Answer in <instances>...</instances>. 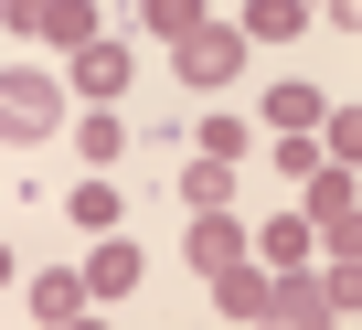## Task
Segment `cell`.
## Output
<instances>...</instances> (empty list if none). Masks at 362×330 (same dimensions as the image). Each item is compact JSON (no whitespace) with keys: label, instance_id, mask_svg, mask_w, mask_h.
Masks as SVG:
<instances>
[{"label":"cell","instance_id":"6da1fadb","mask_svg":"<svg viewBox=\"0 0 362 330\" xmlns=\"http://www.w3.org/2000/svg\"><path fill=\"white\" fill-rule=\"evenodd\" d=\"M64 128V75H33V64H0V139L33 149Z\"/></svg>","mask_w":362,"mask_h":330},{"label":"cell","instance_id":"7a4b0ae2","mask_svg":"<svg viewBox=\"0 0 362 330\" xmlns=\"http://www.w3.org/2000/svg\"><path fill=\"white\" fill-rule=\"evenodd\" d=\"M170 54H181V86H203V96H224V86L245 75V33H235V22H192Z\"/></svg>","mask_w":362,"mask_h":330},{"label":"cell","instance_id":"3957f363","mask_svg":"<svg viewBox=\"0 0 362 330\" xmlns=\"http://www.w3.org/2000/svg\"><path fill=\"white\" fill-rule=\"evenodd\" d=\"M128 75H139V64H128V43H117V33H96V43H75V54H64V86H75L86 107H117V96H128Z\"/></svg>","mask_w":362,"mask_h":330},{"label":"cell","instance_id":"277c9868","mask_svg":"<svg viewBox=\"0 0 362 330\" xmlns=\"http://www.w3.org/2000/svg\"><path fill=\"white\" fill-rule=\"evenodd\" d=\"M235 256H256V235H245L235 213H192V235H181V266H192V277L214 288V277H224Z\"/></svg>","mask_w":362,"mask_h":330},{"label":"cell","instance_id":"5b68a950","mask_svg":"<svg viewBox=\"0 0 362 330\" xmlns=\"http://www.w3.org/2000/svg\"><path fill=\"white\" fill-rule=\"evenodd\" d=\"M22 309H33L43 330H75V319L96 309V298H86V266H43V277L22 288Z\"/></svg>","mask_w":362,"mask_h":330},{"label":"cell","instance_id":"8992f818","mask_svg":"<svg viewBox=\"0 0 362 330\" xmlns=\"http://www.w3.org/2000/svg\"><path fill=\"white\" fill-rule=\"evenodd\" d=\"M267 319H288V330H320V319H341V309H330V288H320L309 266H277V288H267Z\"/></svg>","mask_w":362,"mask_h":330},{"label":"cell","instance_id":"52a82bcc","mask_svg":"<svg viewBox=\"0 0 362 330\" xmlns=\"http://www.w3.org/2000/svg\"><path fill=\"white\" fill-rule=\"evenodd\" d=\"M267 288H277V266H267V256H235V266L214 277V309H224V319H267Z\"/></svg>","mask_w":362,"mask_h":330},{"label":"cell","instance_id":"ba28073f","mask_svg":"<svg viewBox=\"0 0 362 330\" xmlns=\"http://www.w3.org/2000/svg\"><path fill=\"white\" fill-rule=\"evenodd\" d=\"M139 266H149V256H139L128 235H96V256H86V298H128Z\"/></svg>","mask_w":362,"mask_h":330},{"label":"cell","instance_id":"9c48e42d","mask_svg":"<svg viewBox=\"0 0 362 330\" xmlns=\"http://www.w3.org/2000/svg\"><path fill=\"white\" fill-rule=\"evenodd\" d=\"M75 160H86V171H117V160H128V117L117 107H86L75 117Z\"/></svg>","mask_w":362,"mask_h":330},{"label":"cell","instance_id":"30bf717a","mask_svg":"<svg viewBox=\"0 0 362 330\" xmlns=\"http://www.w3.org/2000/svg\"><path fill=\"white\" fill-rule=\"evenodd\" d=\"M181 203H192V213H224V203H235V160L192 149V171H181Z\"/></svg>","mask_w":362,"mask_h":330},{"label":"cell","instance_id":"8fae6325","mask_svg":"<svg viewBox=\"0 0 362 330\" xmlns=\"http://www.w3.org/2000/svg\"><path fill=\"white\" fill-rule=\"evenodd\" d=\"M256 256H267V266H309V256H320V224H309V213H277V224L256 235Z\"/></svg>","mask_w":362,"mask_h":330},{"label":"cell","instance_id":"7c38bea8","mask_svg":"<svg viewBox=\"0 0 362 330\" xmlns=\"http://www.w3.org/2000/svg\"><path fill=\"white\" fill-rule=\"evenodd\" d=\"M298 22H309V0H245V43H298Z\"/></svg>","mask_w":362,"mask_h":330},{"label":"cell","instance_id":"4fadbf2b","mask_svg":"<svg viewBox=\"0 0 362 330\" xmlns=\"http://www.w3.org/2000/svg\"><path fill=\"white\" fill-rule=\"evenodd\" d=\"M298 213H309V224H330V213H351V171H341V160H320V171L298 182Z\"/></svg>","mask_w":362,"mask_h":330},{"label":"cell","instance_id":"5bb4252c","mask_svg":"<svg viewBox=\"0 0 362 330\" xmlns=\"http://www.w3.org/2000/svg\"><path fill=\"white\" fill-rule=\"evenodd\" d=\"M43 43H54V54L96 43V0H43Z\"/></svg>","mask_w":362,"mask_h":330},{"label":"cell","instance_id":"9a60e30c","mask_svg":"<svg viewBox=\"0 0 362 330\" xmlns=\"http://www.w3.org/2000/svg\"><path fill=\"white\" fill-rule=\"evenodd\" d=\"M192 149H214V160H256V128H245L235 107H214V117L192 128Z\"/></svg>","mask_w":362,"mask_h":330},{"label":"cell","instance_id":"2e32d148","mask_svg":"<svg viewBox=\"0 0 362 330\" xmlns=\"http://www.w3.org/2000/svg\"><path fill=\"white\" fill-rule=\"evenodd\" d=\"M320 86H267V128H320Z\"/></svg>","mask_w":362,"mask_h":330},{"label":"cell","instance_id":"e0dca14e","mask_svg":"<svg viewBox=\"0 0 362 330\" xmlns=\"http://www.w3.org/2000/svg\"><path fill=\"white\" fill-rule=\"evenodd\" d=\"M320 160H330V149H320L309 128H277V149H267V171H288V182H309Z\"/></svg>","mask_w":362,"mask_h":330},{"label":"cell","instance_id":"ac0fdd59","mask_svg":"<svg viewBox=\"0 0 362 330\" xmlns=\"http://www.w3.org/2000/svg\"><path fill=\"white\" fill-rule=\"evenodd\" d=\"M320 149L341 160V171H362V107H330L320 117Z\"/></svg>","mask_w":362,"mask_h":330},{"label":"cell","instance_id":"d6986e66","mask_svg":"<svg viewBox=\"0 0 362 330\" xmlns=\"http://www.w3.org/2000/svg\"><path fill=\"white\" fill-rule=\"evenodd\" d=\"M86 235H117V182H75V203H64Z\"/></svg>","mask_w":362,"mask_h":330},{"label":"cell","instance_id":"ffe728a7","mask_svg":"<svg viewBox=\"0 0 362 330\" xmlns=\"http://www.w3.org/2000/svg\"><path fill=\"white\" fill-rule=\"evenodd\" d=\"M320 288H330L341 319H362V256H320Z\"/></svg>","mask_w":362,"mask_h":330},{"label":"cell","instance_id":"44dd1931","mask_svg":"<svg viewBox=\"0 0 362 330\" xmlns=\"http://www.w3.org/2000/svg\"><path fill=\"white\" fill-rule=\"evenodd\" d=\"M139 22H149L160 43H181V33H192V22H214V11H203V0H139Z\"/></svg>","mask_w":362,"mask_h":330},{"label":"cell","instance_id":"7402d4cb","mask_svg":"<svg viewBox=\"0 0 362 330\" xmlns=\"http://www.w3.org/2000/svg\"><path fill=\"white\" fill-rule=\"evenodd\" d=\"M320 256H362V203H351V213H330V224H320Z\"/></svg>","mask_w":362,"mask_h":330},{"label":"cell","instance_id":"603a6c76","mask_svg":"<svg viewBox=\"0 0 362 330\" xmlns=\"http://www.w3.org/2000/svg\"><path fill=\"white\" fill-rule=\"evenodd\" d=\"M0 33H11V43H43V0H0Z\"/></svg>","mask_w":362,"mask_h":330},{"label":"cell","instance_id":"cb8c5ba5","mask_svg":"<svg viewBox=\"0 0 362 330\" xmlns=\"http://www.w3.org/2000/svg\"><path fill=\"white\" fill-rule=\"evenodd\" d=\"M309 11H320L330 33H362V0H309Z\"/></svg>","mask_w":362,"mask_h":330},{"label":"cell","instance_id":"d4e9b609","mask_svg":"<svg viewBox=\"0 0 362 330\" xmlns=\"http://www.w3.org/2000/svg\"><path fill=\"white\" fill-rule=\"evenodd\" d=\"M0 288H11V245H0Z\"/></svg>","mask_w":362,"mask_h":330}]
</instances>
